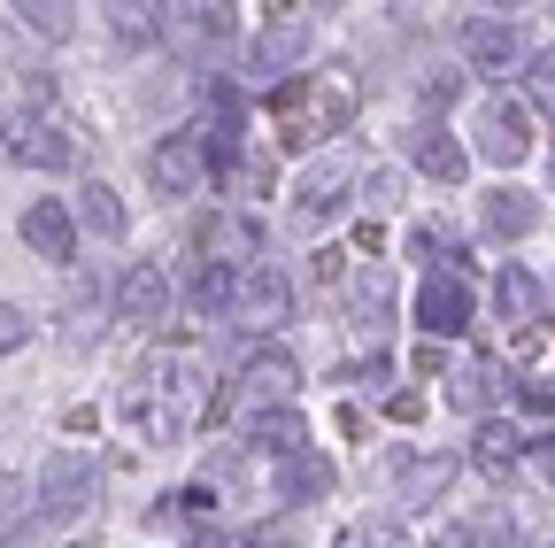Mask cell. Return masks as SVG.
<instances>
[{
    "instance_id": "1",
    "label": "cell",
    "mask_w": 555,
    "mask_h": 548,
    "mask_svg": "<svg viewBox=\"0 0 555 548\" xmlns=\"http://www.w3.org/2000/svg\"><path fill=\"white\" fill-rule=\"evenodd\" d=\"M356 116V78H286L270 93V124H278V155H309L324 140H339Z\"/></svg>"
},
{
    "instance_id": "2",
    "label": "cell",
    "mask_w": 555,
    "mask_h": 548,
    "mask_svg": "<svg viewBox=\"0 0 555 548\" xmlns=\"http://www.w3.org/2000/svg\"><path fill=\"white\" fill-rule=\"evenodd\" d=\"M93 502H101V463L86 448H62V456L39 463V518L69 525V518H86Z\"/></svg>"
},
{
    "instance_id": "3",
    "label": "cell",
    "mask_w": 555,
    "mask_h": 548,
    "mask_svg": "<svg viewBox=\"0 0 555 548\" xmlns=\"http://www.w3.org/2000/svg\"><path fill=\"white\" fill-rule=\"evenodd\" d=\"M9 155H16L24 170L62 178V170H86V131L62 124V116H16V124H9Z\"/></svg>"
},
{
    "instance_id": "4",
    "label": "cell",
    "mask_w": 555,
    "mask_h": 548,
    "mask_svg": "<svg viewBox=\"0 0 555 548\" xmlns=\"http://www.w3.org/2000/svg\"><path fill=\"white\" fill-rule=\"evenodd\" d=\"M155 39L178 54V62H217L232 47V9H208V0H185V9H163Z\"/></svg>"
},
{
    "instance_id": "5",
    "label": "cell",
    "mask_w": 555,
    "mask_h": 548,
    "mask_svg": "<svg viewBox=\"0 0 555 548\" xmlns=\"http://www.w3.org/2000/svg\"><path fill=\"white\" fill-rule=\"evenodd\" d=\"M193 255H201V270H255L262 263V225L240 217V209H208L193 225Z\"/></svg>"
},
{
    "instance_id": "6",
    "label": "cell",
    "mask_w": 555,
    "mask_h": 548,
    "mask_svg": "<svg viewBox=\"0 0 555 548\" xmlns=\"http://www.w3.org/2000/svg\"><path fill=\"white\" fill-rule=\"evenodd\" d=\"M240 332H278L294 317V286H286V270H270V263H255V270H240V286H232V309H224Z\"/></svg>"
},
{
    "instance_id": "7",
    "label": "cell",
    "mask_w": 555,
    "mask_h": 548,
    "mask_svg": "<svg viewBox=\"0 0 555 548\" xmlns=\"http://www.w3.org/2000/svg\"><path fill=\"white\" fill-rule=\"evenodd\" d=\"M463 54L478 78H509V71H525V31L509 16H463Z\"/></svg>"
},
{
    "instance_id": "8",
    "label": "cell",
    "mask_w": 555,
    "mask_h": 548,
    "mask_svg": "<svg viewBox=\"0 0 555 548\" xmlns=\"http://www.w3.org/2000/svg\"><path fill=\"white\" fill-rule=\"evenodd\" d=\"M201 178H208V148H201V131H170V140L147 155V186H155L163 201L201 193Z\"/></svg>"
},
{
    "instance_id": "9",
    "label": "cell",
    "mask_w": 555,
    "mask_h": 548,
    "mask_svg": "<svg viewBox=\"0 0 555 548\" xmlns=\"http://www.w3.org/2000/svg\"><path fill=\"white\" fill-rule=\"evenodd\" d=\"M301 54H309V16L301 9H270L262 31H255V47H247V71L255 78H278V71H294Z\"/></svg>"
},
{
    "instance_id": "10",
    "label": "cell",
    "mask_w": 555,
    "mask_h": 548,
    "mask_svg": "<svg viewBox=\"0 0 555 548\" xmlns=\"http://www.w3.org/2000/svg\"><path fill=\"white\" fill-rule=\"evenodd\" d=\"M386 479H393V495L409 502V510H433L448 487H455V456H433V448H409V456H393L386 463Z\"/></svg>"
},
{
    "instance_id": "11",
    "label": "cell",
    "mask_w": 555,
    "mask_h": 548,
    "mask_svg": "<svg viewBox=\"0 0 555 548\" xmlns=\"http://www.w3.org/2000/svg\"><path fill=\"white\" fill-rule=\"evenodd\" d=\"M416 324H425L433 340L470 332V279H455V270H433V279L416 286Z\"/></svg>"
},
{
    "instance_id": "12",
    "label": "cell",
    "mask_w": 555,
    "mask_h": 548,
    "mask_svg": "<svg viewBox=\"0 0 555 548\" xmlns=\"http://www.w3.org/2000/svg\"><path fill=\"white\" fill-rule=\"evenodd\" d=\"M478 155L502 163V170H517L532 155V109L525 101H494V109L478 116Z\"/></svg>"
},
{
    "instance_id": "13",
    "label": "cell",
    "mask_w": 555,
    "mask_h": 548,
    "mask_svg": "<svg viewBox=\"0 0 555 548\" xmlns=\"http://www.w3.org/2000/svg\"><path fill=\"white\" fill-rule=\"evenodd\" d=\"M347 186H356V170H347V155H324V163H309L301 178H294V217L301 225H324L332 209H339V201H347Z\"/></svg>"
},
{
    "instance_id": "14",
    "label": "cell",
    "mask_w": 555,
    "mask_h": 548,
    "mask_svg": "<svg viewBox=\"0 0 555 548\" xmlns=\"http://www.w3.org/2000/svg\"><path fill=\"white\" fill-rule=\"evenodd\" d=\"M255 409H294V386H301V371H294V356L286 348H255L247 364H240V379H232Z\"/></svg>"
},
{
    "instance_id": "15",
    "label": "cell",
    "mask_w": 555,
    "mask_h": 548,
    "mask_svg": "<svg viewBox=\"0 0 555 548\" xmlns=\"http://www.w3.org/2000/svg\"><path fill=\"white\" fill-rule=\"evenodd\" d=\"M116 317H124V324H163V317H170V279H163V263H131L124 279H116Z\"/></svg>"
},
{
    "instance_id": "16",
    "label": "cell",
    "mask_w": 555,
    "mask_h": 548,
    "mask_svg": "<svg viewBox=\"0 0 555 548\" xmlns=\"http://www.w3.org/2000/svg\"><path fill=\"white\" fill-rule=\"evenodd\" d=\"M16 232H24V247H31L39 263H69V255H78V225H69V201H31Z\"/></svg>"
},
{
    "instance_id": "17",
    "label": "cell",
    "mask_w": 555,
    "mask_h": 548,
    "mask_svg": "<svg viewBox=\"0 0 555 548\" xmlns=\"http://www.w3.org/2000/svg\"><path fill=\"white\" fill-rule=\"evenodd\" d=\"M324 495H332V456H317V448L278 456V502H286V510H309Z\"/></svg>"
},
{
    "instance_id": "18",
    "label": "cell",
    "mask_w": 555,
    "mask_h": 548,
    "mask_svg": "<svg viewBox=\"0 0 555 548\" xmlns=\"http://www.w3.org/2000/svg\"><path fill=\"white\" fill-rule=\"evenodd\" d=\"M185 394H201V348H185V340H170V348H155V364H147V402H185Z\"/></svg>"
},
{
    "instance_id": "19",
    "label": "cell",
    "mask_w": 555,
    "mask_h": 548,
    "mask_svg": "<svg viewBox=\"0 0 555 548\" xmlns=\"http://www.w3.org/2000/svg\"><path fill=\"white\" fill-rule=\"evenodd\" d=\"M339 309L356 324H386L393 317V270L386 263H356V279L339 286Z\"/></svg>"
},
{
    "instance_id": "20",
    "label": "cell",
    "mask_w": 555,
    "mask_h": 548,
    "mask_svg": "<svg viewBox=\"0 0 555 548\" xmlns=\"http://www.w3.org/2000/svg\"><path fill=\"white\" fill-rule=\"evenodd\" d=\"M409 163L425 170V178H440V186H455V178L470 170L463 140H455V131H440V124H416V131H409Z\"/></svg>"
},
{
    "instance_id": "21",
    "label": "cell",
    "mask_w": 555,
    "mask_h": 548,
    "mask_svg": "<svg viewBox=\"0 0 555 548\" xmlns=\"http://www.w3.org/2000/svg\"><path fill=\"white\" fill-rule=\"evenodd\" d=\"M532 217H540V201H532V193H517V186H494V193L478 201V225L494 232V240H525V232H532Z\"/></svg>"
},
{
    "instance_id": "22",
    "label": "cell",
    "mask_w": 555,
    "mask_h": 548,
    "mask_svg": "<svg viewBox=\"0 0 555 548\" xmlns=\"http://www.w3.org/2000/svg\"><path fill=\"white\" fill-rule=\"evenodd\" d=\"M69 225H78V232H93V240H124V225H131V217H124L116 186H101V178H93V186L78 193V209H69Z\"/></svg>"
},
{
    "instance_id": "23",
    "label": "cell",
    "mask_w": 555,
    "mask_h": 548,
    "mask_svg": "<svg viewBox=\"0 0 555 548\" xmlns=\"http://www.w3.org/2000/svg\"><path fill=\"white\" fill-rule=\"evenodd\" d=\"M247 441H255L262 456H294V448H309V425H301V409H255V418H247Z\"/></svg>"
},
{
    "instance_id": "24",
    "label": "cell",
    "mask_w": 555,
    "mask_h": 548,
    "mask_svg": "<svg viewBox=\"0 0 555 548\" xmlns=\"http://www.w3.org/2000/svg\"><path fill=\"white\" fill-rule=\"evenodd\" d=\"M470 448H478V471L509 479V471H517V456H525V433H517V425H502V418H486V425L470 433Z\"/></svg>"
},
{
    "instance_id": "25",
    "label": "cell",
    "mask_w": 555,
    "mask_h": 548,
    "mask_svg": "<svg viewBox=\"0 0 555 548\" xmlns=\"http://www.w3.org/2000/svg\"><path fill=\"white\" fill-rule=\"evenodd\" d=\"M31 39H47V47H62L69 31H78V9H69V0H16V9H9Z\"/></svg>"
},
{
    "instance_id": "26",
    "label": "cell",
    "mask_w": 555,
    "mask_h": 548,
    "mask_svg": "<svg viewBox=\"0 0 555 548\" xmlns=\"http://www.w3.org/2000/svg\"><path fill=\"white\" fill-rule=\"evenodd\" d=\"M494 394H502V364H486V356H470V364L455 371V386H448V402L463 409V418H470V409H486Z\"/></svg>"
},
{
    "instance_id": "27",
    "label": "cell",
    "mask_w": 555,
    "mask_h": 548,
    "mask_svg": "<svg viewBox=\"0 0 555 548\" xmlns=\"http://www.w3.org/2000/svg\"><path fill=\"white\" fill-rule=\"evenodd\" d=\"M494 309H502L509 324H532V317H540V286H532L525 263H509L502 279H494Z\"/></svg>"
},
{
    "instance_id": "28",
    "label": "cell",
    "mask_w": 555,
    "mask_h": 548,
    "mask_svg": "<svg viewBox=\"0 0 555 548\" xmlns=\"http://www.w3.org/2000/svg\"><path fill=\"white\" fill-rule=\"evenodd\" d=\"M339 548H409V525H401V518H386V510L347 518V525H339Z\"/></svg>"
},
{
    "instance_id": "29",
    "label": "cell",
    "mask_w": 555,
    "mask_h": 548,
    "mask_svg": "<svg viewBox=\"0 0 555 548\" xmlns=\"http://www.w3.org/2000/svg\"><path fill=\"white\" fill-rule=\"evenodd\" d=\"M232 286H240V270H201V279H193V309L217 324V317L232 309Z\"/></svg>"
},
{
    "instance_id": "30",
    "label": "cell",
    "mask_w": 555,
    "mask_h": 548,
    "mask_svg": "<svg viewBox=\"0 0 555 548\" xmlns=\"http://www.w3.org/2000/svg\"><path fill=\"white\" fill-rule=\"evenodd\" d=\"M409 255H425V263H440V270H448V263L463 255V240H455L448 225H409Z\"/></svg>"
},
{
    "instance_id": "31",
    "label": "cell",
    "mask_w": 555,
    "mask_h": 548,
    "mask_svg": "<svg viewBox=\"0 0 555 548\" xmlns=\"http://www.w3.org/2000/svg\"><path fill=\"white\" fill-rule=\"evenodd\" d=\"M525 86H532V109H547V116H555V47L525 54Z\"/></svg>"
},
{
    "instance_id": "32",
    "label": "cell",
    "mask_w": 555,
    "mask_h": 548,
    "mask_svg": "<svg viewBox=\"0 0 555 548\" xmlns=\"http://www.w3.org/2000/svg\"><path fill=\"white\" fill-rule=\"evenodd\" d=\"M455 93H463V78H455V71H425V78H416V101H425L433 116H440V109H448Z\"/></svg>"
},
{
    "instance_id": "33",
    "label": "cell",
    "mask_w": 555,
    "mask_h": 548,
    "mask_svg": "<svg viewBox=\"0 0 555 548\" xmlns=\"http://www.w3.org/2000/svg\"><path fill=\"white\" fill-rule=\"evenodd\" d=\"M31 340V309H16V302H0V356H16Z\"/></svg>"
},
{
    "instance_id": "34",
    "label": "cell",
    "mask_w": 555,
    "mask_h": 548,
    "mask_svg": "<svg viewBox=\"0 0 555 548\" xmlns=\"http://www.w3.org/2000/svg\"><path fill=\"white\" fill-rule=\"evenodd\" d=\"M363 201H371V209H401V170H371L363 178Z\"/></svg>"
},
{
    "instance_id": "35",
    "label": "cell",
    "mask_w": 555,
    "mask_h": 548,
    "mask_svg": "<svg viewBox=\"0 0 555 548\" xmlns=\"http://www.w3.org/2000/svg\"><path fill=\"white\" fill-rule=\"evenodd\" d=\"M163 9H116V39H155Z\"/></svg>"
},
{
    "instance_id": "36",
    "label": "cell",
    "mask_w": 555,
    "mask_h": 548,
    "mask_svg": "<svg viewBox=\"0 0 555 548\" xmlns=\"http://www.w3.org/2000/svg\"><path fill=\"white\" fill-rule=\"evenodd\" d=\"M347 279H356V263H347L339 247H332V255H317V286H332V294H339Z\"/></svg>"
},
{
    "instance_id": "37",
    "label": "cell",
    "mask_w": 555,
    "mask_h": 548,
    "mask_svg": "<svg viewBox=\"0 0 555 548\" xmlns=\"http://www.w3.org/2000/svg\"><path fill=\"white\" fill-rule=\"evenodd\" d=\"M517 402H525V409H540V418H555V386H547V379H525V386H517Z\"/></svg>"
},
{
    "instance_id": "38",
    "label": "cell",
    "mask_w": 555,
    "mask_h": 548,
    "mask_svg": "<svg viewBox=\"0 0 555 548\" xmlns=\"http://www.w3.org/2000/svg\"><path fill=\"white\" fill-rule=\"evenodd\" d=\"M532 471H540L547 487H555V433H547V441H532Z\"/></svg>"
},
{
    "instance_id": "39",
    "label": "cell",
    "mask_w": 555,
    "mask_h": 548,
    "mask_svg": "<svg viewBox=\"0 0 555 548\" xmlns=\"http://www.w3.org/2000/svg\"><path fill=\"white\" fill-rule=\"evenodd\" d=\"M547 186H555V155H547Z\"/></svg>"
}]
</instances>
